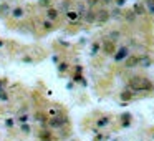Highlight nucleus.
I'll list each match as a JSON object with an SVG mask.
<instances>
[{"mask_svg":"<svg viewBox=\"0 0 154 141\" xmlns=\"http://www.w3.org/2000/svg\"><path fill=\"white\" fill-rule=\"evenodd\" d=\"M153 83L148 80V78H141L139 80V85L136 86V90L134 91H149V90H153Z\"/></svg>","mask_w":154,"mask_h":141,"instance_id":"obj_1","label":"nucleus"},{"mask_svg":"<svg viewBox=\"0 0 154 141\" xmlns=\"http://www.w3.org/2000/svg\"><path fill=\"white\" fill-rule=\"evenodd\" d=\"M128 48H126V47H121V48H119L118 51H116V53H114V61H116V63H119V61H123L124 58H128Z\"/></svg>","mask_w":154,"mask_h":141,"instance_id":"obj_2","label":"nucleus"},{"mask_svg":"<svg viewBox=\"0 0 154 141\" xmlns=\"http://www.w3.org/2000/svg\"><path fill=\"white\" fill-rule=\"evenodd\" d=\"M109 18H111V15H109L108 10H99V12H96V22H99V23H106Z\"/></svg>","mask_w":154,"mask_h":141,"instance_id":"obj_3","label":"nucleus"},{"mask_svg":"<svg viewBox=\"0 0 154 141\" xmlns=\"http://www.w3.org/2000/svg\"><path fill=\"white\" fill-rule=\"evenodd\" d=\"M103 50H104V53H106V55H114V53H116V47H114V43L111 40H108V42H104Z\"/></svg>","mask_w":154,"mask_h":141,"instance_id":"obj_4","label":"nucleus"},{"mask_svg":"<svg viewBox=\"0 0 154 141\" xmlns=\"http://www.w3.org/2000/svg\"><path fill=\"white\" fill-rule=\"evenodd\" d=\"M58 17H60V12H58L57 8H48V10H46V20H48V22L53 23Z\"/></svg>","mask_w":154,"mask_h":141,"instance_id":"obj_5","label":"nucleus"},{"mask_svg":"<svg viewBox=\"0 0 154 141\" xmlns=\"http://www.w3.org/2000/svg\"><path fill=\"white\" fill-rule=\"evenodd\" d=\"M151 58H149L148 55H144V56H139V61H138V66H143V68H149L151 66Z\"/></svg>","mask_w":154,"mask_h":141,"instance_id":"obj_6","label":"nucleus"},{"mask_svg":"<svg viewBox=\"0 0 154 141\" xmlns=\"http://www.w3.org/2000/svg\"><path fill=\"white\" fill-rule=\"evenodd\" d=\"M12 13V8H10V5L8 4H0V17H7V15H10Z\"/></svg>","mask_w":154,"mask_h":141,"instance_id":"obj_7","label":"nucleus"},{"mask_svg":"<svg viewBox=\"0 0 154 141\" xmlns=\"http://www.w3.org/2000/svg\"><path fill=\"white\" fill-rule=\"evenodd\" d=\"M139 61V56H128L126 60V68H136Z\"/></svg>","mask_w":154,"mask_h":141,"instance_id":"obj_8","label":"nucleus"},{"mask_svg":"<svg viewBox=\"0 0 154 141\" xmlns=\"http://www.w3.org/2000/svg\"><path fill=\"white\" fill-rule=\"evenodd\" d=\"M133 12H134V15H144V13H146V7H144L143 4H134Z\"/></svg>","mask_w":154,"mask_h":141,"instance_id":"obj_9","label":"nucleus"},{"mask_svg":"<svg viewBox=\"0 0 154 141\" xmlns=\"http://www.w3.org/2000/svg\"><path fill=\"white\" fill-rule=\"evenodd\" d=\"M10 15L13 17V18H23V17H25V10H23L22 7H17V8H13V10H12Z\"/></svg>","mask_w":154,"mask_h":141,"instance_id":"obj_10","label":"nucleus"},{"mask_svg":"<svg viewBox=\"0 0 154 141\" xmlns=\"http://www.w3.org/2000/svg\"><path fill=\"white\" fill-rule=\"evenodd\" d=\"M85 20H86L88 23H93V22H96V12H93V10H86Z\"/></svg>","mask_w":154,"mask_h":141,"instance_id":"obj_11","label":"nucleus"},{"mask_svg":"<svg viewBox=\"0 0 154 141\" xmlns=\"http://www.w3.org/2000/svg\"><path fill=\"white\" fill-rule=\"evenodd\" d=\"M133 95H134V93H131L129 90H126V91H123V93L119 95V100H123V101H129V100H133Z\"/></svg>","mask_w":154,"mask_h":141,"instance_id":"obj_12","label":"nucleus"},{"mask_svg":"<svg viewBox=\"0 0 154 141\" xmlns=\"http://www.w3.org/2000/svg\"><path fill=\"white\" fill-rule=\"evenodd\" d=\"M70 7H71V2H70V0H63L62 2V10L65 12V13L70 12Z\"/></svg>","mask_w":154,"mask_h":141,"instance_id":"obj_13","label":"nucleus"},{"mask_svg":"<svg viewBox=\"0 0 154 141\" xmlns=\"http://www.w3.org/2000/svg\"><path fill=\"white\" fill-rule=\"evenodd\" d=\"M40 140L41 141H51V135L48 131H41L40 133Z\"/></svg>","mask_w":154,"mask_h":141,"instance_id":"obj_14","label":"nucleus"},{"mask_svg":"<svg viewBox=\"0 0 154 141\" xmlns=\"http://www.w3.org/2000/svg\"><path fill=\"white\" fill-rule=\"evenodd\" d=\"M108 123H109L108 118H99V120L96 121V125L99 126V128H103V126H108Z\"/></svg>","mask_w":154,"mask_h":141,"instance_id":"obj_15","label":"nucleus"},{"mask_svg":"<svg viewBox=\"0 0 154 141\" xmlns=\"http://www.w3.org/2000/svg\"><path fill=\"white\" fill-rule=\"evenodd\" d=\"M124 18H126V20H128V22H134V18H136V15H134V12L131 10V12H126V13H124Z\"/></svg>","mask_w":154,"mask_h":141,"instance_id":"obj_16","label":"nucleus"},{"mask_svg":"<svg viewBox=\"0 0 154 141\" xmlns=\"http://www.w3.org/2000/svg\"><path fill=\"white\" fill-rule=\"evenodd\" d=\"M35 120L38 121V123H41V125H45V123H46L45 115H41V113H36V115H35Z\"/></svg>","mask_w":154,"mask_h":141,"instance_id":"obj_17","label":"nucleus"},{"mask_svg":"<svg viewBox=\"0 0 154 141\" xmlns=\"http://www.w3.org/2000/svg\"><path fill=\"white\" fill-rule=\"evenodd\" d=\"M66 17H68V18H70L71 22L78 20V13H76V12H73V10H70V12H68V13H66Z\"/></svg>","mask_w":154,"mask_h":141,"instance_id":"obj_18","label":"nucleus"},{"mask_svg":"<svg viewBox=\"0 0 154 141\" xmlns=\"http://www.w3.org/2000/svg\"><path fill=\"white\" fill-rule=\"evenodd\" d=\"M109 15H111V17H116V18H118V17H123V13H121V10H119V8H114L113 12H109Z\"/></svg>","mask_w":154,"mask_h":141,"instance_id":"obj_19","label":"nucleus"},{"mask_svg":"<svg viewBox=\"0 0 154 141\" xmlns=\"http://www.w3.org/2000/svg\"><path fill=\"white\" fill-rule=\"evenodd\" d=\"M66 70H68V65H66V63H60V65H58V71H60V73H65Z\"/></svg>","mask_w":154,"mask_h":141,"instance_id":"obj_20","label":"nucleus"},{"mask_svg":"<svg viewBox=\"0 0 154 141\" xmlns=\"http://www.w3.org/2000/svg\"><path fill=\"white\" fill-rule=\"evenodd\" d=\"M98 50H99V43H93V45H91V53H93V55H96Z\"/></svg>","mask_w":154,"mask_h":141,"instance_id":"obj_21","label":"nucleus"},{"mask_svg":"<svg viewBox=\"0 0 154 141\" xmlns=\"http://www.w3.org/2000/svg\"><path fill=\"white\" fill-rule=\"evenodd\" d=\"M22 133H25V135H28V133H30V126L27 125V123H23V125H22Z\"/></svg>","mask_w":154,"mask_h":141,"instance_id":"obj_22","label":"nucleus"},{"mask_svg":"<svg viewBox=\"0 0 154 141\" xmlns=\"http://www.w3.org/2000/svg\"><path fill=\"white\" fill-rule=\"evenodd\" d=\"M73 81H76V83H80V81H81L83 85H85V80H83L81 75H75V76H73Z\"/></svg>","mask_w":154,"mask_h":141,"instance_id":"obj_23","label":"nucleus"},{"mask_svg":"<svg viewBox=\"0 0 154 141\" xmlns=\"http://www.w3.org/2000/svg\"><path fill=\"white\" fill-rule=\"evenodd\" d=\"M51 27H53V23H51V22H48V20L43 22V28H45V30H50Z\"/></svg>","mask_w":154,"mask_h":141,"instance_id":"obj_24","label":"nucleus"},{"mask_svg":"<svg viewBox=\"0 0 154 141\" xmlns=\"http://www.w3.org/2000/svg\"><path fill=\"white\" fill-rule=\"evenodd\" d=\"M0 100H2V101H7V100H8V96H7V93L4 90H0Z\"/></svg>","mask_w":154,"mask_h":141,"instance_id":"obj_25","label":"nucleus"},{"mask_svg":"<svg viewBox=\"0 0 154 141\" xmlns=\"http://www.w3.org/2000/svg\"><path fill=\"white\" fill-rule=\"evenodd\" d=\"M38 4H40V7H48L50 5V0H38Z\"/></svg>","mask_w":154,"mask_h":141,"instance_id":"obj_26","label":"nucleus"},{"mask_svg":"<svg viewBox=\"0 0 154 141\" xmlns=\"http://www.w3.org/2000/svg\"><path fill=\"white\" fill-rule=\"evenodd\" d=\"M27 120H28V115H22L20 118H18V121H20L22 125H23V123H27Z\"/></svg>","mask_w":154,"mask_h":141,"instance_id":"obj_27","label":"nucleus"},{"mask_svg":"<svg viewBox=\"0 0 154 141\" xmlns=\"http://www.w3.org/2000/svg\"><path fill=\"white\" fill-rule=\"evenodd\" d=\"M119 35H121L119 32H111L109 33V38H119Z\"/></svg>","mask_w":154,"mask_h":141,"instance_id":"obj_28","label":"nucleus"},{"mask_svg":"<svg viewBox=\"0 0 154 141\" xmlns=\"http://www.w3.org/2000/svg\"><path fill=\"white\" fill-rule=\"evenodd\" d=\"M88 2V5H91V7H94L98 4V2H99V0H86Z\"/></svg>","mask_w":154,"mask_h":141,"instance_id":"obj_29","label":"nucleus"},{"mask_svg":"<svg viewBox=\"0 0 154 141\" xmlns=\"http://www.w3.org/2000/svg\"><path fill=\"white\" fill-rule=\"evenodd\" d=\"M124 4H126V0H116V5H118V8H119V7H123Z\"/></svg>","mask_w":154,"mask_h":141,"instance_id":"obj_30","label":"nucleus"},{"mask_svg":"<svg viewBox=\"0 0 154 141\" xmlns=\"http://www.w3.org/2000/svg\"><path fill=\"white\" fill-rule=\"evenodd\" d=\"M148 7H154V0H146V8Z\"/></svg>","mask_w":154,"mask_h":141,"instance_id":"obj_31","label":"nucleus"},{"mask_svg":"<svg viewBox=\"0 0 154 141\" xmlns=\"http://www.w3.org/2000/svg\"><path fill=\"white\" fill-rule=\"evenodd\" d=\"M75 71H76V75H81V73H83V66H80V65H78V66H76V70H75Z\"/></svg>","mask_w":154,"mask_h":141,"instance_id":"obj_32","label":"nucleus"},{"mask_svg":"<svg viewBox=\"0 0 154 141\" xmlns=\"http://www.w3.org/2000/svg\"><path fill=\"white\" fill-rule=\"evenodd\" d=\"M5 125L7 126H13V120H12V118H8V120L5 121Z\"/></svg>","mask_w":154,"mask_h":141,"instance_id":"obj_33","label":"nucleus"},{"mask_svg":"<svg viewBox=\"0 0 154 141\" xmlns=\"http://www.w3.org/2000/svg\"><path fill=\"white\" fill-rule=\"evenodd\" d=\"M23 61H25V63H32V58L30 56H23Z\"/></svg>","mask_w":154,"mask_h":141,"instance_id":"obj_34","label":"nucleus"},{"mask_svg":"<svg viewBox=\"0 0 154 141\" xmlns=\"http://www.w3.org/2000/svg\"><path fill=\"white\" fill-rule=\"evenodd\" d=\"M103 4H104V5H109V4H111V2H113V0H101Z\"/></svg>","mask_w":154,"mask_h":141,"instance_id":"obj_35","label":"nucleus"},{"mask_svg":"<svg viewBox=\"0 0 154 141\" xmlns=\"http://www.w3.org/2000/svg\"><path fill=\"white\" fill-rule=\"evenodd\" d=\"M148 10H149V13H154V7H148Z\"/></svg>","mask_w":154,"mask_h":141,"instance_id":"obj_36","label":"nucleus"},{"mask_svg":"<svg viewBox=\"0 0 154 141\" xmlns=\"http://www.w3.org/2000/svg\"><path fill=\"white\" fill-rule=\"evenodd\" d=\"M2 47H4V42H2V40H0V48H2Z\"/></svg>","mask_w":154,"mask_h":141,"instance_id":"obj_37","label":"nucleus"},{"mask_svg":"<svg viewBox=\"0 0 154 141\" xmlns=\"http://www.w3.org/2000/svg\"><path fill=\"white\" fill-rule=\"evenodd\" d=\"M153 91H154V86H153Z\"/></svg>","mask_w":154,"mask_h":141,"instance_id":"obj_38","label":"nucleus"}]
</instances>
